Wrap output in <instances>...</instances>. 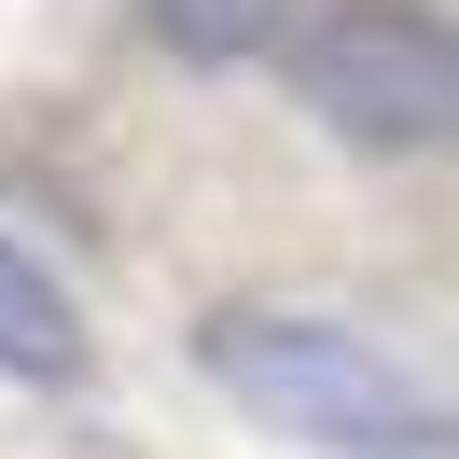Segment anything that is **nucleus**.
<instances>
[{
	"label": "nucleus",
	"instance_id": "20e7f679",
	"mask_svg": "<svg viewBox=\"0 0 459 459\" xmlns=\"http://www.w3.org/2000/svg\"><path fill=\"white\" fill-rule=\"evenodd\" d=\"M140 14H153V42L181 70H237V56H264L292 29V0H140Z\"/></svg>",
	"mask_w": 459,
	"mask_h": 459
},
{
	"label": "nucleus",
	"instance_id": "f257e3e1",
	"mask_svg": "<svg viewBox=\"0 0 459 459\" xmlns=\"http://www.w3.org/2000/svg\"><path fill=\"white\" fill-rule=\"evenodd\" d=\"M195 362H209V390H223L237 418L292 431V446H320V459H431V446H446V418L403 390V362H376L348 320L223 307V320L195 334Z\"/></svg>",
	"mask_w": 459,
	"mask_h": 459
},
{
	"label": "nucleus",
	"instance_id": "7ed1b4c3",
	"mask_svg": "<svg viewBox=\"0 0 459 459\" xmlns=\"http://www.w3.org/2000/svg\"><path fill=\"white\" fill-rule=\"evenodd\" d=\"M0 376H14V390H70V376H84V320L42 279V251H14V237H0Z\"/></svg>",
	"mask_w": 459,
	"mask_h": 459
},
{
	"label": "nucleus",
	"instance_id": "f03ea898",
	"mask_svg": "<svg viewBox=\"0 0 459 459\" xmlns=\"http://www.w3.org/2000/svg\"><path fill=\"white\" fill-rule=\"evenodd\" d=\"M264 56L292 70V98H307L348 153H431L446 112H459L446 14H418V0H320V14H292V29L264 42Z\"/></svg>",
	"mask_w": 459,
	"mask_h": 459
}]
</instances>
